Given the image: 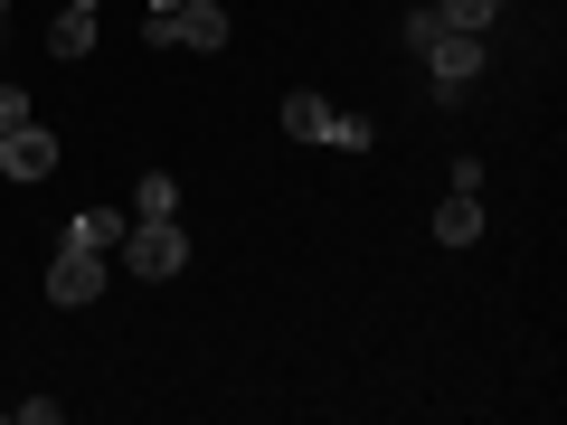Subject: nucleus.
<instances>
[{
	"instance_id": "13",
	"label": "nucleus",
	"mask_w": 567,
	"mask_h": 425,
	"mask_svg": "<svg viewBox=\"0 0 567 425\" xmlns=\"http://www.w3.org/2000/svg\"><path fill=\"white\" fill-rule=\"evenodd\" d=\"M10 123H29V95H20V85H0V133H10Z\"/></svg>"
},
{
	"instance_id": "12",
	"label": "nucleus",
	"mask_w": 567,
	"mask_h": 425,
	"mask_svg": "<svg viewBox=\"0 0 567 425\" xmlns=\"http://www.w3.org/2000/svg\"><path fill=\"white\" fill-rule=\"evenodd\" d=\"M0 416H20V425H58L66 406H58V397H20V406H0Z\"/></svg>"
},
{
	"instance_id": "3",
	"label": "nucleus",
	"mask_w": 567,
	"mask_h": 425,
	"mask_svg": "<svg viewBox=\"0 0 567 425\" xmlns=\"http://www.w3.org/2000/svg\"><path fill=\"white\" fill-rule=\"evenodd\" d=\"M123 274H142V283L189 274V237H181V218H133V227H123Z\"/></svg>"
},
{
	"instance_id": "4",
	"label": "nucleus",
	"mask_w": 567,
	"mask_h": 425,
	"mask_svg": "<svg viewBox=\"0 0 567 425\" xmlns=\"http://www.w3.org/2000/svg\"><path fill=\"white\" fill-rule=\"evenodd\" d=\"M142 39H152V48H199V58H218V48H227V0H181V10H152V20H142Z\"/></svg>"
},
{
	"instance_id": "2",
	"label": "nucleus",
	"mask_w": 567,
	"mask_h": 425,
	"mask_svg": "<svg viewBox=\"0 0 567 425\" xmlns=\"http://www.w3.org/2000/svg\"><path fill=\"white\" fill-rule=\"evenodd\" d=\"M284 133H293V142H322V152H369V142H379V114L331 104V95H284Z\"/></svg>"
},
{
	"instance_id": "14",
	"label": "nucleus",
	"mask_w": 567,
	"mask_h": 425,
	"mask_svg": "<svg viewBox=\"0 0 567 425\" xmlns=\"http://www.w3.org/2000/svg\"><path fill=\"white\" fill-rule=\"evenodd\" d=\"M66 10H104V0H66Z\"/></svg>"
},
{
	"instance_id": "1",
	"label": "nucleus",
	"mask_w": 567,
	"mask_h": 425,
	"mask_svg": "<svg viewBox=\"0 0 567 425\" xmlns=\"http://www.w3.org/2000/svg\"><path fill=\"white\" fill-rule=\"evenodd\" d=\"M398 39L425 58V85H435V104H464L473 85H483V66H492V48L473 39V29H445L435 10H425V0H416V10L398 20Z\"/></svg>"
},
{
	"instance_id": "7",
	"label": "nucleus",
	"mask_w": 567,
	"mask_h": 425,
	"mask_svg": "<svg viewBox=\"0 0 567 425\" xmlns=\"http://www.w3.org/2000/svg\"><path fill=\"white\" fill-rule=\"evenodd\" d=\"M48 58H58V66L95 58V10H58V20H48Z\"/></svg>"
},
{
	"instance_id": "16",
	"label": "nucleus",
	"mask_w": 567,
	"mask_h": 425,
	"mask_svg": "<svg viewBox=\"0 0 567 425\" xmlns=\"http://www.w3.org/2000/svg\"><path fill=\"white\" fill-rule=\"evenodd\" d=\"M0 29H10V0H0Z\"/></svg>"
},
{
	"instance_id": "11",
	"label": "nucleus",
	"mask_w": 567,
	"mask_h": 425,
	"mask_svg": "<svg viewBox=\"0 0 567 425\" xmlns=\"http://www.w3.org/2000/svg\"><path fill=\"white\" fill-rule=\"evenodd\" d=\"M425 10H435L445 29H473V39H483V29L502 20V0H425Z\"/></svg>"
},
{
	"instance_id": "10",
	"label": "nucleus",
	"mask_w": 567,
	"mask_h": 425,
	"mask_svg": "<svg viewBox=\"0 0 567 425\" xmlns=\"http://www.w3.org/2000/svg\"><path fill=\"white\" fill-rule=\"evenodd\" d=\"M133 218H181V180H171V170H142L133 180Z\"/></svg>"
},
{
	"instance_id": "15",
	"label": "nucleus",
	"mask_w": 567,
	"mask_h": 425,
	"mask_svg": "<svg viewBox=\"0 0 567 425\" xmlns=\"http://www.w3.org/2000/svg\"><path fill=\"white\" fill-rule=\"evenodd\" d=\"M152 10H181V0H152Z\"/></svg>"
},
{
	"instance_id": "5",
	"label": "nucleus",
	"mask_w": 567,
	"mask_h": 425,
	"mask_svg": "<svg viewBox=\"0 0 567 425\" xmlns=\"http://www.w3.org/2000/svg\"><path fill=\"white\" fill-rule=\"evenodd\" d=\"M95 293H104V246H76V237H66L58 265H48V303H58V312H85Z\"/></svg>"
},
{
	"instance_id": "8",
	"label": "nucleus",
	"mask_w": 567,
	"mask_h": 425,
	"mask_svg": "<svg viewBox=\"0 0 567 425\" xmlns=\"http://www.w3.org/2000/svg\"><path fill=\"white\" fill-rule=\"evenodd\" d=\"M435 246H483V199H473V189H445V208H435Z\"/></svg>"
},
{
	"instance_id": "9",
	"label": "nucleus",
	"mask_w": 567,
	"mask_h": 425,
	"mask_svg": "<svg viewBox=\"0 0 567 425\" xmlns=\"http://www.w3.org/2000/svg\"><path fill=\"white\" fill-rule=\"evenodd\" d=\"M123 227H133V208H76L66 237H76V246H123Z\"/></svg>"
},
{
	"instance_id": "6",
	"label": "nucleus",
	"mask_w": 567,
	"mask_h": 425,
	"mask_svg": "<svg viewBox=\"0 0 567 425\" xmlns=\"http://www.w3.org/2000/svg\"><path fill=\"white\" fill-rule=\"evenodd\" d=\"M0 170H10V180H48V170H58V133H48L39 114L10 123V133H0Z\"/></svg>"
}]
</instances>
